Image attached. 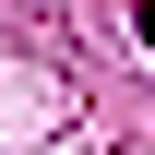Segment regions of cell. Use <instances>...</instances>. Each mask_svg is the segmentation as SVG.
<instances>
[{
  "instance_id": "obj_1",
  "label": "cell",
  "mask_w": 155,
  "mask_h": 155,
  "mask_svg": "<svg viewBox=\"0 0 155 155\" xmlns=\"http://www.w3.org/2000/svg\"><path fill=\"white\" fill-rule=\"evenodd\" d=\"M131 36H143V48H155V0H131Z\"/></svg>"
}]
</instances>
